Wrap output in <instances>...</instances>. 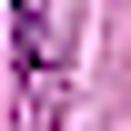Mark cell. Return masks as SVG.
<instances>
[{
    "label": "cell",
    "instance_id": "1",
    "mask_svg": "<svg viewBox=\"0 0 131 131\" xmlns=\"http://www.w3.org/2000/svg\"><path fill=\"white\" fill-rule=\"evenodd\" d=\"M61 40H71V10L61 0H20V81H30V101L61 81Z\"/></svg>",
    "mask_w": 131,
    "mask_h": 131
}]
</instances>
